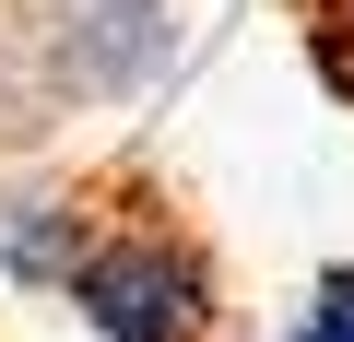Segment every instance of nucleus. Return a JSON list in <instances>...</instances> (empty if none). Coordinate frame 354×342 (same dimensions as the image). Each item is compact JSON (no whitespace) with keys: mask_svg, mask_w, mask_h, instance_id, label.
<instances>
[{"mask_svg":"<svg viewBox=\"0 0 354 342\" xmlns=\"http://www.w3.org/2000/svg\"><path fill=\"white\" fill-rule=\"evenodd\" d=\"M295 342H354V260H330L295 307Z\"/></svg>","mask_w":354,"mask_h":342,"instance_id":"20e7f679","label":"nucleus"},{"mask_svg":"<svg viewBox=\"0 0 354 342\" xmlns=\"http://www.w3.org/2000/svg\"><path fill=\"white\" fill-rule=\"evenodd\" d=\"M177 71V0H59L36 24V83L59 106H130Z\"/></svg>","mask_w":354,"mask_h":342,"instance_id":"f03ea898","label":"nucleus"},{"mask_svg":"<svg viewBox=\"0 0 354 342\" xmlns=\"http://www.w3.org/2000/svg\"><path fill=\"white\" fill-rule=\"evenodd\" d=\"M71 319H83V342H213L225 330V272H213V248L177 225V213H106L95 225V248L71 260Z\"/></svg>","mask_w":354,"mask_h":342,"instance_id":"f257e3e1","label":"nucleus"},{"mask_svg":"<svg viewBox=\"0 0 354 342\" xmlns=\"http://www.w3.org/2000/svg\"><path fill=\"white\" fill-rule=\"evenodd\" d=\"M95 225H106V201H95V189H12V201H0V283L59 295V283H71V260L95 248Z\"/></svg>","mask_w":354,"mask_h":342,"instance_id":"7ed1b4c3","label":"nucleus"}]
</instances>
